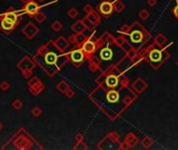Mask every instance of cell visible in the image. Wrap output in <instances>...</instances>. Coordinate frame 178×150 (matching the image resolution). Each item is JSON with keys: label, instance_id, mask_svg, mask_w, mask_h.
Instances as JSON below:
<instances>
[{"label": "cell", "instance_id": "29", "mask_svg": "<svg viewBox=\"0 0 178 150\" xmlns=\"http://www.w3.org/2000/svg\"><path fill=\"white\" fill-rule=\"evenodd\" d=\"M65 94H66V96H67V97L71 98V97H73V95H75V92H73L72 90H70V89H69L68 91H67Z\"/></svg>", "mask_w": 178, "mask_h": 150}, {"label": "cell", "instance_id": "35", "mask_svg": "<svg viewBox=\"0 0 178 150\" xmlns=\"http://www.w3.org/2000/svg\"><path fill=\"white\" fill-rule=\"evenodd\" d=\"M39 1H44V0H39Z\"/></svg>", "mask_w": 178, "mask_h": 150}, {"label": "cell", "instance_id": "4", "mask_svg": "<svg viewBox=\"0 0 178 150\" xmlns=\"http://www.w3.org/2000/svg\"><path fill=\"white\" fill-rule=\"evenodd\" d=\"M25 13H24L23 10H15L13 7H10L5 13L0 15V18H4V19L9 20V21L13 22L14 24L18 25L20 23V21L22 20V16Z\"/></svg>", "mask_w": 178, "mask_h": 150}, {"label": "cell", "instance_id": "21", "mask_svg": "<svg viewBox=\"0 0 178 150\" xmlns=\"http://www.w3.org/2000/svg\"><path fill=\"white\" fill-rule=\"evenodd\" d=\"M152 144H153V141L150 139V138H145V139H143V141H142V145L144 148H149Z\"/></svg>", "mask_w": 178, "mask_h": 150}, {"label": "cell", "instance_id": "24", "mask_svg": "<svg viewBox=\"0 0 178 150\" xmlns=\"http://www.w3.org/2000/svg\"><path fill=\"white\" fill-rule=\"evenodd\" d=\"M155 42H156L157 44H159V45H162L163 43L165 42V38L162 36V34H158V36L155 38Z\"/></svg>", "mask_w": 178, "mask_h": 150}, {"label": "cell", "instance_id": "3", "mask_svg": "<svg viewBox=\"0 0 178 150\" xmlns=\"http://www.w3.org/2000/svg\"><path fill=\"white\" fill-rule=\"evenodd\" d=\"M36 61L34 59V57H30L27 55H25L24 57H22L19 61L17 63V68L21 71L22 75L25 78H30L32 74V70L36 67Z\"/></svg>", "mask_w": 178, "mask_h": 150}, {"label": "cell", "instance_id": "28", "mask_svg": "<svg viewBox=\"0 0 178 150\" xmlns=\"http://www.w3.org/2000/svg\"><path fill=\"white\" fill-rule=\"evenodd\" d=\"M140 17L142 18L143 20H147L149 18V13L146 11V10H143V11L140 13Z\"/></svg>", "mask_w": 178, "mask_h": 150}, {"label": "cell", "instance_id": "31", "mask_svg": "<svg viewBox=\"0 0 178 150\" xmlns=\"http://www.w3.org/2000/svg\"><path fill=\"white\" fill-rule=\"evenodd\" d=\"M174 14H175L176 17H178V5L174 9Z\"/></svg>", "mask_w": 178, "mask_h": 150}, {"label": "cell", "instance_id": "9", "mask_svg": "<svg viewBox=\"0 0 178 150\" xmlns=\"http://www.w3.org/2000/svg\"><path fill=\"white\" fill-rule=\"evenodd\" d=\"M70 59L72 63L75 64H80L81 61H83L84 59V53L81 50H75L70 53Z\"/></svg>", "mask_w": 178, "mask_h": 150}, {"label": "cell", "instance_id": "19", "mask_svg": "<svg viewBox=\"0 0 178 150\" xmlns=\"http://www.w3.org/2000/svg\"><path fill=\"white\" fill-rule=\"evenodd\" d=\"M34 18L36 19V21L38 22V23H43V22L46 20V15L41 13V12H39L38 14H36V16H35Z\"/></svg>", "mask_w": 178, "mask_h": 150}, {"label": "cell", "instance_id": "8", "mask_svg": "<svg viewBox=\"0 0 178 150\" xmlns=\"http://www.w3.org/2000/svg\"><path fill=\"white\" fill-rule=\"evenodd\" d=\"M18 25L14 24L13 22L4 19V18H0V29L2 30L5 34H10Z\"/></svg>", "mask_w": 178, "mask_h": 150}, {"label": "cell", "instance_id": "15", "mask_svg": "<svg viewBox=\"0 0 178 150\" xmlns=\"http://www.w3.org/2000/svg\"><path fill=\"white\" fill-rule=\"evenodd\" d=\"M57 89L59 90V91L61 92V93H63V94H65L67 91H68L70 88H69V86H68V83H66L65 80H62V81H60V83L57 85Z\"/></svg>", "mask_w": 178, "mask_h": 150}, {"label": "cell", "instance_id": "10", "mask_svg": "<svg viewBox=\"0 0 178 150\" xmlns=\"http://www.w3.org/2000/svg\"><path fill=\"white\" fill-rule=\"evenodd\" d=\"M112 11H113V7H112L111 3L103 2L100 5V12H101L103 15H106V16L109 15V14L112 13Z\"/></svg>", "mask_w": 178, "mask_h": 150}, {"label": "cell", "instance_id": "25", "mask_svg": "<svg viewBox=\"0 0 178 150\" xmlns=\"http://www.w3.org/2000/svg\"><path fill=\"white\" fill-rule=\"evenodd\" d=\"M78 15H79V13H78V11L75 9H70L68 11V16L70 18H72V19H75V18L78 17Z\"/></svg>", "mask_w": 178, "mask_h": 150}, {"label": "cell", "instance_id": "13", "mask_svg": "<svg viewBox=\"0 0 178 150\" xmlns=\"http://www.w3.org/2000/svg\"><path fill=\"white\" fill-rule=\"evenodd\" d=\"M101 59L104 61H110L112 59V51L109 48H105L101 50Z\"/></svg>", "mask_w": 178, "mask_h": 150}, {"label": "cell", "instance_id": "30", "mask_svg": "<svg viewBox=\"0 0 178 150\" xmlns=\"http://www.w3.org/2000/svg\"><path fill=\"white\" fill-rule=\"evenodd\" d=\"M148 4L150 7H154L156 4V0H148Z\"/></svg>", "mask_w": 178, "mask_h": 150}, {"label": "cell", "instance_id": "18", "mask_svg": "<svg viewBox=\"0 0 178 150\" xmlns=\"http://www.w3.org/2000/svg\"><path fill=\"white\" fill-rule=\"evenodd\" d=\"M107 99L111 102H115L118 100V94L117 92H109L107 95Z\"/></svg>", "mask_w": 178, "mask_h": 150}, {"label": "cell", "instance_id": "34", "mask_svg": "<svg viewBox=\"0 0 178 150\" xmlns=\"http://www.w3.org/2000/svg\"><path fill=\"white\" fill-rule=\"evenodd\" d=\"M2 128H3V124H2L1 122H0V130H1Z\"/></svg>", "mask_w": 178, "mask_h": 150}, {"label": "cell", "instance_id": "17", "mask_svg": "<svg viewBox=\"0 0 178 150\" xmlns=\"http://www.w3.org/2000/svg\"><path fill=\"white\" fill-rule=\"evenodd\" d=\"M117 77L114 76V75H110V76L107 77V80H106V83H107V85L109 86V87L111 88H114L116 85H117Z\"/></svg>", "mask_w": 178, "mask_h": 150}, {"label": "cell", "instance_id": "12", "mask_svg": "<svg viewBox=\"0 0 178 150\" xmlns=\"http://www.w3.org/2000/svg\"><path fill=\"white\" fill-rule=\"evenodd\" d=\"M130 38L133 43H140L143 40V34L140 30H134L130 34Z\"/></svg>", "mask_w": 178, "mask_h": 150}, {"label": "cell", "instance_id": "16", "mask_svg": "<svg viewBox=\"0 0 178 150\" xmlns=\"http://www.w3.org/2000/svg\"><path fill=\"white\" fill-rule=\"evenodd\" d=\"M150 59L151 61H159L161 59V52L159 50H153L150 52Z\"/></svg>", "mask_w": 178, "mask_h": 150}, {"label": "cell", "instance_id": "14", "mask_svg": "<svg viewBox=\"0 0 178 150\" xmlns=\"http://www.w3.org/2000/svg\"><path fill=\"white\" fill-rule=\"evenodd\" d=\"M83 50L85 51L86 53H92L95 52V45L93 42H87L84 44L83 46Z\"/></svg>", "mask_w": 178, "mask_h": 150}, {"label": "cell", "instance_id": "5", "mask_svg": "<svg viewBox=\"0 0 178 150\" xmlns=\"http://www.w3.org/2000/svg\"><path fill=\"white\" fill-rule=\"evenodd\" d=\"M28 90H30V92L32 95L37 96L44 90V86H43V83H41V80L38 77L34 76L28 81Z\"/></svg>", "mask_w": 178, "mask_h": 150}, {"label": "cell", "instance_id": "20", "mask_svg": "<svg viewBox=\"0 0 178 150\" xmlns=\"http://www.w3.org/2000/svg\"><path fill=\"white\" fill-rule=\"evenodd\" d=\"M12 106H13L15 110H20V108L23 106V103L20 99H15L13 102H12Z\"/></svg>", "mask_w": 178, "mask_h": 150}, {"label": "cell", "instance_id": "6", "mask_svg": "<svg viewBox=\"0 0 178 150\" xmlns=\"http://www.w3.org/2000/svg\"><path fill=\"white\" fill-rule=\"evenodd\" d=\"M41 7L34 0H30L26 3H24V7H22V10L24 11V13L26 15H28L30 17H35L36 14H38L40 12Z\"/></svg>", "mask_w": 178, "mask_h": 150}, {"label": "cell", "instance_id": "2", "mask_svg": "<svg viewBox=\"0 0 178 150\" xmlns=\"http://www.w3.org/2000/svg\"><path fill=\"white\" fill-rule=\"evenodd\" d=\"M37 145L36 141L30 135V133L24 128H20L7 144L2 146V149H17V150H28L35 148Z\"/></svg>", "mask_w": 178, "mask_h": 150}, {"label": "cell", "instance_id": "7", "mask_svg": "<svg viewBox=\"0 0 178 150\" xmlns=\"http://www.w3.org/2000/svg\"><path fill=\"white\" fill-rule=\"evenodd\" d=\"M21 31L28 40H32V39H34L35 37L39 34V28L37 27L32 22H28V23L22 28Z\"/></svg>", "mask_w": 178, "mask_h": 150}, {"label": "cell", "instance_id": "1", "mask_svg": "<svg viewBox=\"0 0 178 150\" xmlns=\"http://www.w3.org/2000/svg\"><path fill=\"white\" fill-rule=\"evenodd\" d=\"M34 59L49 76H54L57 71L66 63V57L63 55L59 56L55 51L48 48L47 44L41 46L37 50Z\"/></svg>", "mask_w": 178, "mask_h": 150}, {"label": "cell", "instance_id": "11", "mask_svg": "<svg viewBox=\"0 0 178 150\" xmlns=\"http://www.w3.org/2000/svg\"><path fill=\"white\" fill-rule=\"evenodd\" d=\"M55 45H56V48L58 49V50L64 51L65 49L67 48V46H68V41L65 40L63 37H60V38L55 42Z\"/></svg>", "mask_w": 178, "mask_h": 150}, {"label": "cell", "instance_id": "22", "mask_svg": "<svg viewBox=\"0 0 178 150\" xmlns=\"http://www.w3.org/2000/svg\"><path fill=\"white\" fill-rule=\"evenodd\" d=\"M42 114V110H41L39 106H34V108H32V115L34 117H36V118H38L40 115Z\"/></svg>", "mask_w": 178, "mask_h": 150}, {"label": "cell", "instance_id": "36", "mask_svg": "<svg viewBox=\"0 0 178 150\" xmlns=\"http://www.w3.org/2000/svg\"><path fill=\"white\" fill-rule=\"evenodd\" d=\"M177 66H178V61H177Z\"/></svg>", "mask_w": 178, "mask_h": 150}, {"label": "cell", "instance_id": "32", "mask_svg": "<svg viewBox=\"0 0 178 150\" xmlns=\"http://www.w3.org/2000/svg\"><path fill=\"white\" fill-rule=\"evenodd\" d=\"M75 139H77L78 141H81V139H82V135H77V137H75Z\"/></svg>", "mask_w": 178, "mask_h": 150}, {"label": "cell", "instance_id": "23", "mask_svg": "<svg viewBox=\"0 0 178 150\" xmlns=\"http://www.w3.org/2000/svg\"><path fill=\"white\" fill-rule=\"evenodd\" d=\"M52 28L55 31H59V30L62 29V23H61L60 21H55L54 23L52 24Z\"/></svg>", "mask_w": 178, "mask_h": 150}, {"label": "cell", "instance_id": "27", "mask_svg": "<svg viewBox=\"0 0 178 150\" xmlns=\"http://www.w3.org/2000/svg\"><path fill=\"white\" fill-rule=\"evenodd\" d=\"M0 89L2 90V91H7V90L10 89V83H7V80H3L2 83H0Z\"/></svg>", "mask_w": 178, "mask_h": 150}, {"label": "cell", "instance_id": "33", "mask_svg": "<svg viewBox=\"0 0 178 150\" xmlns=\"http://www.w3.org/2000/svg\"><path fill=\"white\" fill-rule=\"evenodd\" d=\"M20 1H21V2H23V3H26L27 1H30V0H20Z\"/></svg>", "mask_w": 178, "mask_h": 150}, {"label": "cell", "instance_id": "26", "mask_svg": "<svg viewBox=\"0 0 178 150\" xmlns=\"http://www.w3.org/2000/svg\"><path fill=\"white\" fill-rule=\"evenodd\" d=\"M123 9H124V4H123L122 2H117L113 7V10L116 12V13H120V12L123 11Z\"/></svg>", "mask_w": 178, "mask_h": 150}]
</instances>
